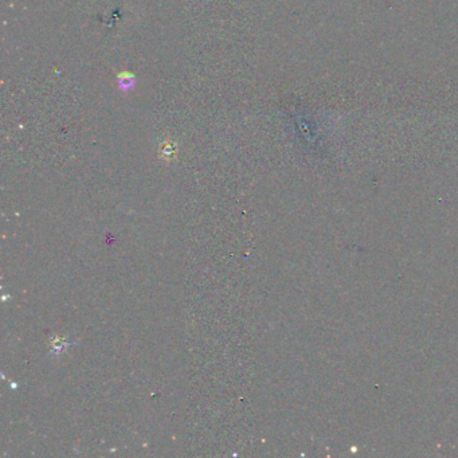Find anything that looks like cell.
Listing matches in <instances>:
<instances>
[{
	"label": "cell",
	"mask_w": 458,
	"mask_h": 458,
	"mask_svg": "<svg viewBox=\"0 0 458 458\" xmlns=\"http://www.w3.org/2000/svg\"><path fill=\"white\" fill-rule=\"evenodd\" d=\"M118 88L122 92H129L136 85V78L131 73H121L118 75Z\"/></svg>",
	"instance_id": "6da1fadb"
},
{
	"label": "cell",
	"mask_w": 458,
	"mask_h": 458,
	"mask_svg": "<svg viewBox=\"0 0 458 458\" xmlns=\"http://www.w3.org/2000/svg\"><path fill=\"white\" fill-rule=\"evenodd\" d=\"M163 151H164V152H163V155H164V156H166V155H168L170 157H172V155H175V149H174V148H172L171 145L166 146V148H164Z\"/></svg>",
	"instance_id": "7a4b0ae2"
}]
</instances>
